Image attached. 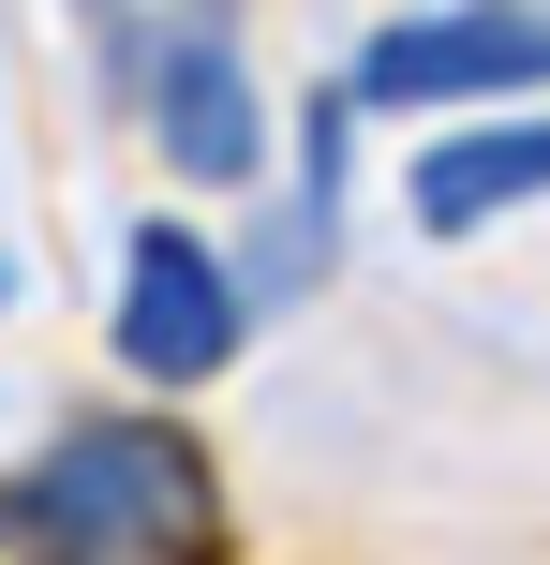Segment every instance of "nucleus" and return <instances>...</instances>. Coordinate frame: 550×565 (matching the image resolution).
<instances>
[{
  "label": "nucleus",
  "mask_w": 550,
  "mask_h": 565,
  "mask_svg": "<svg viewBox=\"0 0 550 565\" xmlns=\"http://www.w3.org/2000/svg\"><path fill=\"white\" fill-rule=\"evenodd\" d=\"M238 328H254L238 268L208 254L194 224H134V254H119V358H134L149 387H208V372L238 358Z\"/></svg>",
  "instance_id": "7ed1b4c3"
},
{
  "label": "nucleus",
  "mask_w": 550,
  "mask_h": 565,
  "mask_svg": "<svg viewBox=\"0 0 550 565\" xmlns=\"http://www.w3.org/2000/svg\"><path fill=\"white\" fill-rule=\"evenodd\" d=\"M149 135H164V164L194 179V194H238V179L268 164L254 75H238V45H224V30H179V45L149 60Z\"/></svg>",
  "instance_id": "20e7f679"
},
{
  "label": "nucleus",
  "mask_w": 550,
  "mask_h": 565,
  "mask_svg": "<svg viewBox=\"0 0 550 565\" xmlns=\"http://www.w3.org/2000/svg\"><path fill=\"white\" fill-rule=\"evenodd\" d=\"M15 536L60 565H179L208 551V461L164 417H75L15 477Z\"/></svg>",
  "instance_id": "f257e3e1"
},
{
  "label": "nucleus",
  "mask_w": 550,
  "mask_h": 565,
  "mask_svg": "<svg viewBox=\"0 0 550 565\" xmlns=\"http://www.w3.org/2000/svg\"><path fill=\"white\" fill-rule=\"evenodd\" d=\"M536 194H550V105L476 119V135H432L417 179H402L417 238H476V224H506V209H536Z\"/></svg>",
  "instance_id": "39448f33"
},
{
  "label": "nucleus",
  "mask_w": 550,
  "mask_h": 565,
  "mask_svg": "<svg viewBox=\"0 0 550 565\" xmlns=\"http://www.w3.org/2000/svg\"><path fill=\"white\" fill-rule=\"evenodd\" d=\"M550 89V0H432L387 15L343 75V119H417V105H521Z\"/></svg>",
  "instance_id": "f03ea898"
}]
</instances>
